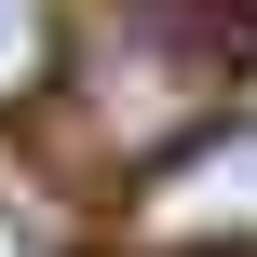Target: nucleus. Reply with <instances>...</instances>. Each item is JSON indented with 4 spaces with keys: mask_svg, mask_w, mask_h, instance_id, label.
I'll return each mask as SVG.
<instances>
[{
    "mask_svg": "<svg viewBox=\"0 0 257 257\" xmlns=\"http://www.w3.org/2000/svg\"><path fill=\"white\" fill-rule=\"evenodd\" d=\"M244 68H257V0H95L81 41H68L81 122H95L108 149L190 136Z\"/></svg>",
    "mask_w": 257,
    "mask_h": 257,
    "instance_id": "nucleus-1",
    "label": "nucleus"
},
{
    "mask_svg": "<svg viewBox=\"0 0 257 257\" xmlns=\"http://www.w3.org/2000/svg\"><path fill=\"white\" fill-rule=\"evenodd\" d=\"M149 230L163 244H257V122H217V136H190L163 176H149Z\"/></svg>",
    "mask_w": 257,
    "mask_h": 257,
    "instance_id": "nucleus-2",
    "label": "nucleus"
},
{
    "mask_svg": "<svg viewBox=\"0 0 257 257\" xmlns=\"http://www.w3.org/2000/svg\"><path fill=\"white\" fill-rule=\"evenodd\" d=\"M41 68H54V14L41 0H0V95H27Z\"/></svg>",
    "mask_w": 257,
    "mask_h": 257,
    "instance_id": "nucleus-3",
    "label": "nucleus"
}]
</instances>
